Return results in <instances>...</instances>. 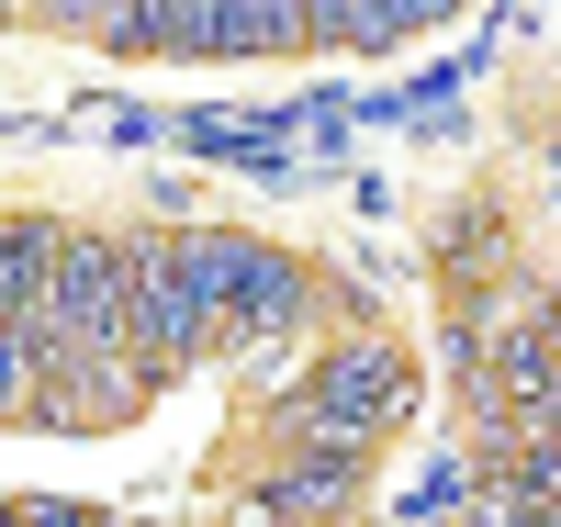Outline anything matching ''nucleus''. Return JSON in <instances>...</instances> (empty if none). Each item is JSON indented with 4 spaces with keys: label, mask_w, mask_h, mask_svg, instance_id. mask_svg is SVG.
<instances>
[{
    "label": "nucleus",
    "mask_w": 561,
    "mask_h": 527,
    "mask_svg": "<svg viewBox=\"0 0 561 527\" xmlns=\"http://www.w3.org/2000/svg\"><path fill=\"white\" fill-rule=\"evenodd\" d=\"M404 393H415L404 359H382V348H337V359L314 370V393L293 404V426H304L314 449H359V438H382V426L404 415Z\"/></svg>",
    "instance_id": "1"
},
{
    "label": "nucleus",
    "mask_w": 561,
    "mask_h": 527,
    "mask_svg": "<svg viewBox=\"0 0 561 527\" xmlns=\"http://www.w3.org/2000/svg\"><path fill=\"white\" fill-rule=\"evenodd\" d=\"M57 12H68V23H90V34H102V23H113V0H57Z\"/></svg>",
    "instance_id": "4"
},
{
    "label": "nucleus",
    "mask_w": 561,
    "mask_h": 527,
    "mask_svg": "<svg viewBox=\"0 0 561 527\" xmlns=\"http://www.w3.org/2000/svg\"><path fill=\"white\" fill-rule=\"evenodd\" d=\"M34 259H45V225H0V314H23Z\"/></svg>",
    "instance_id": "3"
},
{
    "label": "nucleus",
    "mask_w": 561,
    "mask_h": 527,
    "mask_svg": "<svg viewBox=\"0 0 561 527\" xmlns=\"http://www.w3.org/2000/svg\"><path fill=\"white\" fill-rule=\"evenodd\" d=\"M0 12H12V0H0Z\"/></svg>",
    "instance_id": "5"
},
{
    "label": "nucleus",
    "mask_w": 561,
    "mask_h": 527,
    "mask_svg": "<svg viewBox=\"0 0 561 527\" xmlns=\"http://www.w3.org/2000/svg\"><path fill=\"white\" fill-rule=\"evenodd\" d=\"M280 45H304L293 0H214V57H280Z\"/></svg>",
    "instance_id": "2"
}]
</instances>
